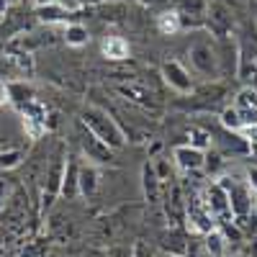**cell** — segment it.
Wrapping results in <instances>:
<instances>
[{"label":"cell","mask_w":257,"mask_h":257,"mask_svg":"<svg viewBox=\"0 0 257 257\" xmlns=\"http://www.w3.org/2000/svg\"><path fill=\"white\" fill-rule=\"evenodd\" d=\"M116 88H118L121 95L132 98V100H137V103H147V98H149V93H147L144 88H137V85H116Z\"/></svg>","instance_id":"20"},{"label":"cell","mask_w":257,"mask_h":257,"mask_svg":"<svg viewBox=\"0 0 257 257\" xmlns=\"http://www.w3.org/2000/svg\"><path fill=\"white\" fill-rule=\"evenodd\" d=\"M98 188V175L93 167H82L80 170V190L82 193H93Z\"/></svg>","instance_id":"19"},{"label":"cell","mask_w":257,"mask_h":257,"mask_svg":"<svg viewBox=\"0 0 257 257\" xmlns=\"http://www.w3.org/2000/svg\"><path fill=\"white\" fill-rule=\"evenodd\" d=\"M34 3H36V8H44V6H54L57 0H34Z\"/></svg>","instance_id":"28"},{"label":"cell","mask_w":257,"mask_h":257,"mask_svg":"<svg viewBox=\"0 0 257 257\" xmlns=\"http://www.w3.org/2000/svg\"><path fill=\"white\" fill-rule=\"evenodd\" d=\"M242 257H247V254H242Z\"/></svg>","instance_id":"30"},{"label":"cell","mask_w":257,"mask_h":257,"mask_svg":"<svg viewBox=\"0 0 257 257\" xmlns=\"http://www.w3.org/2000/svg\"><path fill=\"white\" fill-rule=\"evenodd\" d=\"M221 123L226 126V128H231V132H239L242 128V121H239V113L234 111V105L231 108H226L224 113H221Z\"/></svg>","instance_id":"21"},{"label":"cell","mask_w":257,"mask_h":257,"mask_svg":"<svg viewBox=\"0 0 257 257\" xmlns=\"http://www.w3.org/2000/svg\"><path fill=\"white\" fill-rule=\"evenodd\" d=\"M132 257H149V252H147V247L139 244V247H134V254Z\"/></svg>","instance_id":"27"},{"label":"cell","mask_w":257,"mask_h":257,"mask_svg":"<svg viewBox=\"0 0 257 257\" xmlns=\"http://www.w3.org/2000/svg\"><path fill=\"white\" fill-rule=\"evenodd\" d=\"M206 206H208V211L213 213V219H224V216H229L231 213V208H229V196H226V188L221 185V183H213L208 190H206V201H203Z\"/></svg>","instance_id":"7"},{"label":"cell","mask_w":257,"mask_h":257,"mask_svg":"<svg viewBox=\"0 0 257 257\" xmlns=\"http://www.w3.org/2000/svg\"><path fill=\"white\" fill-rule=\"evenodd\" d=\"M162 75H165V80L173 85L175 90H180V93H190L193 90V80H190L188 70L183 67L180 62H165Z\"/></svg>","instance_id":"8"},{"label":"cell","mask_w":257,"mask_h":257,"mask_svg":"<svg viewBox=\"0 0 257 257\" xmlns=\"http://www.w3.org/2000/svg\"><path fill=\"white\" fill-rule=\"evenodd\" d=\"M226 188V196H229V208L237 219H244L247 213L252 211V193L249 185L244 183H221Z\"/></svg>","instance_id":"3"},{"label":"cell","mask_w":257,"mask_h":257,"mask_svg":"<svg viewBox=\"0 0 257 257\" xmlns=\"http://www.w3.org/2000/svg\"><path fill=\"white\" fill-rule=\"evenodd\" d=\"M203 249L208 252V257H224V252H226V237H224L221 231H216V229L208 231Z\"/></svg>","instance_id":"15"},{"label":"cell","mask_w":257,"mask_h":257,"mask_svg":"<svg viewBox=\"0 0 257 257\" xmlns=\"http://www.w3.org/2000/svg\"><path fill=\"white\" fill-rule=\"evenodd\" d=\"M157 29H160L165 36H173V34H178V31L183 29V24H180V16H178L175 11H162V13L157 16Z\"/></svg>","instance_id":"13"},{"label":"cell","mask_w":257,"mask_h":257,"mask_svg":"<svg viewBox=\"0 0 257 257\" xmlns=\"http://www.w3.org/2000/svg\"><path fill=\"white\" fill-rule=\"evenodd\" d=\"M185 213H188V224L196 231H201V234L213 231V221H216V219H213V213L208 211V206L201 198H188Z\"/></svg>","instance_id":"4"},{"label":"cell","mask_w":257,"mask_h":257,"mask_svg":"<svg viewBox=\"0 0 257 257\" xmlns=\"http://www.w3.org/2000/svg\"><path fill=\"white\" fill-rule=\"evenodd\" d=\"M6 3H8V6H13V3H18V0H6Z\"/></svg>","instance_id":"29"},{"label":"cell","mask_w":257,"mask_h":257,"mask_svg":"<svg viewBox=\"0 0 257 257\" xmlns=\"http://www.w3.org/2000/svg\"><path fill=\"white\" fill-rule=\"evenodd\" d=\"M64 41H67L70 47H85L90 41L88 29L82 24H67V29H64Z\"/></svg>","instance_id":"17"},{"label":"cell","mask_w":257,"mask_h":257,"mask_svg":"<svg viewBox=\"0 0 257 257\" xmlns=\"http://www.w3.org/2000/svg\"><path fill=\"white\" fill-rule=\"evenodd\" d=\"M144 193L149 203H160V178L155 167H144Z\"/></svg>","instance_id":"16"},{"label":"cell","mask_w":257,"mask_h":257,"mask_svg":"<svg viewBox=\"0 0 257 257\" xmlns=\"http://www.w3.org/2000/svg\"><path fill=\"white\" fill-rule=\"evenodd\" d=\"M100 52L105 59H126L132 47H128V41L123 36H105L100 44Z\"/></svg>","instance_id":"12"},{"label":"cell","mask_w":257,"mask_h":257,"mask_svg":"<svg viewBox=\"0 0 257 257\" xmlns=\"http://www.w3.org/2000/svg\"><path fill=\"white\" fill-rule=\"evenodd\" d=\"M82 121H85V126H88L103 144H108L111 149L123 144V132L116 126V121L105 113V111L88 108V111H85V116H82Z\"/></svg>","instance_id":"2"},{"label":"cell","mask_w":257,"mask_h":257,"mask_svg":"<svg viewBox=\"0 0 257 257\" xmlns=\"http://www.w3.org/2000/svg\"><path fill=\"white\" fill-rule=\"evenodd\" d=\"M82 149H85V155H88V160H95V162H108L111 160V147L103 144L90 128L82 132Z\"/></svg>","instance_id":"9"},{"label":"cell","mask_w":257,"mask_h":257,"mask_svg":"<svg viewBox=\"0 0 257 257\" xmlns=\"http://www.w3.org/2000/svg\"><path fill=\"white\" fill-rule=\"evenodd\" d=\"M8 201H11V183H8V178L0 175V211L6 208Z\"/></svg>","instance_id":"22"},{"label":"cell","mask_w":257,"mask_h":257,"mask_svg":"<svg viewBox=\"0 0 257 257\" xmlns=\"http://www.w3.org/2000/svg\"><path fill=\"white\" fill-rule=\"evenodd\" d=\"M11 100V85L6 80H0V105H6Z\"/></svg>","instance_id":"25"},{"label":"cell","mask_w":257,"mask_h":257,"mask_svg":"<svg viewBox=\"0 0 257 257\" xmlns=\"http://www.w3.org/2000/svg\"><path fill=\"white\" fill-rule=\"evenodd\" d=\"M167 219H170V224H180L183 221V196H180V190L178 188H173L170 190V198H167Z\"/></svg>","instance_id":"14"},{"label":"cell","mask_w":257,"mask_h":257,"mask_svg":"<svg viewBox=\"0 0 257 257\" xmlns=\"http://www.w3.org/2000/svg\"><path fill=\"white\" fill-rule=\"evenodd\" d=\"M36 16L39 21H44V24H59V21H67V11H64L62 6H44V8H36Z\"/></svg>","instance_id":"18"},{"label":"cell","mask_w":257,"mask_h":257,"mask_svg":"<svg viewBox=\"0 0 257 257\" xmlns=\"http://www.w3.org/2000/svg\"><path fill=\"white\" fill-rule=\"evenodd\" d=\"M59 193L67 196V198H75L80 193V167L70 157H67V165H64V178H62V190Z\"/></svg>","instance_id":"11"},{"label":"cell","mask_w":257,"mask_h":257,"mask_svg":"<svg viewBox=\"0 0 257 257\" xmlns=\"http://www.w3.org/2000/svg\"><path fill=\"white\" fill-rule=\"evenodd\" d=\"M175 13L180 16L183 26H203L208 21V3L206 0H178Z\"/></svg>","instance_id":"5"},{"label":"cell","mask_w":257,"mask_h":257,"mask_svg":"<svg viewBox=\"0 0 257 257\" xmlns=\"http://www.w3.org/2000/svg\"><path fill=\"white\" fill-rule=\"evenodd\" d=\"M64 165H67V157H62V152H57L52 157V165L47 170V190H44V203L49 206L52 198L62 190V178H64Z\"/></svg>","instance_id":"6"},{"label":"cell","mask_w":257,"mask_h":257,"mask_svg":"<svg viewBox=\"0 0 257 257\" xmlns=\"http://www.w3.org/2000/svg\"><path fill=\"white\" fill-rule=\"evenodd\" d=\"M175 162L183 167V170H201L206 165V155H203V149H196V147H175Z\"/></svg>","instance_id":"10"},{"label":"cell","mask_w":257,"mask_h":257,"mask_svg":"<svg viewBox=\"0 0 257 257\" xmlns=\"http://www.w3.org/2000/svg\"><path fill=\"white\" fill-rule=\"evenodd\" d=\"M18 152H8V155H0V167H16L18 165Z\"/></svg>","instance_id":"23"},{"label":"cell","mask_w":257,"mask_h":257,"mask_svg":"<svg viewBox=\"0 0 257 257\" xmlns=\"http://www.w3.org/2000/svg\"><path fill=\"white\" fill-rule=\"evenodd\" d=\"M57 6H62L67 13H75V11L82 6V0H57Z\"/></svg>","instance_id":"24"},{"label":"cell","mask_w":257,"mask_h":257,"mask_svg":"<svg viewBox=\"0 0 257 257\" xmlns=\"http://www.w3.org/2000/svg\"><path fill=\"white\" fill-rule=\"evenodd\" d=\"M247 178H249V185L257 190V167H249V175Z\"/></svg>","instance_id":"26"},{"label":"cell","mask_w":257,"mask_h":257,"mask_svg":"<svg viewBox=\"0 0 257 257\" xmlns=\"http://www.w3.org/2000/svg\"><path fill=\"white\" fill-rule=\"evenodd\" d=\"M190 62L196 72L216 80L221 75V49L213 44V39H206V36H196L190 44Z\"/></svg>","instance_id":"1"}]
</instances>
